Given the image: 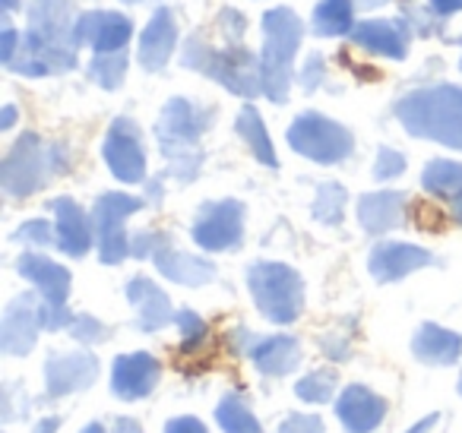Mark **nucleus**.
Wrapping results in <instances>:
<instances>
[{"mask_svg": "<svg viewBox=\"0 0 462 433\" xmlns=\"http://www.w3.org/2000/svg\"><path fill=\"white\" fill-rule=\"evenodd\" d=\"M77 16L70 0H32L29 4V29L20 39L10 70L20 77H51L77 67Z\"/></svg>", "mask_w": 462, "mask_h": 433, "instance_id": "f257e3e1", "label": "nucleus"}, {"mask_svg": "<svg viewBox=\"0 0 462 433\" xmlns=\"http://www.w3.org/2000/svg\"><path fill=\"white\" fill-rule=\"evenodd\" d=\"M212 111L199 108L190 98H168L155 121V140L168 161V174L180 184H190L203 168V149L199 140L209 130Z\"/></svg>", "mask_w": 462, "mask_h": 433, "instance_id": "f03ea898", "label": "nucleus"}, {"mask_svg": "<svg viewBox=\"0 0 462 433\" xmlns=\"http://www.w3.org/2000/svg\"><path fill=\"white\" fill-rule=\"evenodd\" d=\"M396 117L405 134L440 143L462 152V89L459 86H428L396 102Z\"/></svg>", "mask_w": 462, "mask_h": 433, "instance_id": "7ed1b4c3", "label": "nucleus"}, {"mask_svg": "<svg viewBox=\"0 0 462 433\" xmlns=\"http://www.w3.org/2000/svg\"><path fill=\"white\" fill-rule=\"evenodd\" d=\"M180 64L216 79L218 86H225L241 98L263 96V67L245 45H228L218 51L203 35H193L180 51Z\"/></svg>", "mask_w": 462, "mask_h": 433, "instance_id": "20e7f679", "label": "nucleus"}, {"mask_svg": "<svg viewBox=\"0 0 462 433\" xmlns=\"http://www.w3.org/2000/svg\"><path fill=\"white\" fill-rule=\"evenodd\" d=\"M301 39H304L301 16H295L291 7H276L263 16V54H260V67H263V96L273 105L289 102L291 64H295Z\"/></svg>", "mask_w": 462, "mask_h": 433, "instance_id": "39448f33", "label": "nucleus"}, {"mask_svg": "<svg viewBox=\"0 0 462 433\" xmlns=\"http://www.w3.org/2000/svg\"><path fill=\"white\" fill-rule=\"evenodd\" d=\"M67 171V149L42 143L35 134H23L0 165V184L10 197H32L51 178Z\"/></svg>", "mask_w": 462, "mask_h": 433, "instance_id": "423d86ee", "label": "nucleus"}, {"mask_svg": "<svg viewBox=\"0 0 462 433\" xmlns=\"http://www.w3.org/2000/svg\"><path fill=\"white\" fill-rule=\"evenodd\" d=\"M247 288L270 323L289 326L304 310V279L285 263H254L247 269Z\"/></svg>", "mask_w": 462, "mask_h": 433, "instance_id": "0eeeda50", "label": "nucleus"}, {"mask_svg": "<svg viewBox=\"0 0 462 433\" xmlns=\"http://www.w3.org/2000/svg\"><path fill=\"white\" fill-rule=\"evenodd\" d=\"M289 146L317 165H339L355 152V136L342 124L317 115V111H304L291 121Z\"/></svg>", "mask_w": 462, "mask_h": 433, "instance_id": "6e6552de", "label": "nucleus"}, {"mask_svg": "<svg viewBox=\"0 0 462 433\" xmlns=\"http://www.w3.org/2000/svg\"><path fill=\"white\" fill-rule=\"evenodd\" d=\"M143 209L140 197H130V193H102L92 206V228H96V247L98 260L117 266V263L127 260L130 241L124 222H127L134 212Z\"/></svg>", "mask_w": 462, "mask_h": 433, "instance_id": "1a4fd4ad", "label": "nucleus"}, {"mask_svg": "<svg viewBox=\"0 0 462 433\" xmlns=\"http://www.w3.org/2000/svg\"><path fill=\"white\" fill-rule=\"evenodd\" d=\"M193 244L206 253L238 250L245 241V206L238 199H216L203 203L193 218Z\"/></svg>", "mask_w": 462, "mask_h": 433, "instance_id": "9d476101", "label": "nucleus"}, {"mask_svg": "<svg viewBox=\"0 0 462 433\" xmlns=\"http://www.w3.org/2000/svg\"><path fill=\"white\" fill-rule=\"evenodd\" d=\"M105 165L111 168L117 180L124 184H140L146 178V152H143V136L140 127H136L130 117H117L108 127V136H105Z\"/></svg>", "mask_w": 462, "mask_h": 433, "instance_id": "9b49d317", "label": "nucleus"}, {"mask_svg": "<svg viewBox=\"0 0 462 433\" xmlns=\"http://www.w3.org/2000/svg\"><path fill=\"white\" fill-rule=\"evenodd\" d=\"M98 361L89 351H51L45 361V395L64 399V395L83 392L96 382Z\"/></svg>", "mask_w": 462, "mask_h": 433, "instance_id": "f8f14e48", "label": "nucleus"}, {"mask_svg": "<svg viewBox=\"0 0 462 433\" xmlns=\"http://www.w3.org/2000/svg\"><path fill=\"white\" fill-rule=\"evenodd\" d=\"M42 332V300L35 294H20L7 304L0 319V351L23 357L35 348Z\"/></svg>", "mask_w": 462, "mask_h": 433, "instance_id": "ddd939ff", "label": "nucleus"}, {"mask_svg": "<svg viewBox=\"0 0 462 433\" xmlns=\"http://www.w3.org/2000/svg\"><path fill=\"white\" fill-rule=\"evenodd\" d=\"M130 35H134V23L127 16L115 14V10H89L77 20L73 39L79 45H89L96 54H117L127 48Z\"/></svg>", "mask_w": 462, "mask_h": 433, "instance_id": "4468645a", "label": "nucleus"}, {"mask_svg": "<svg viewBox=\"0 0 462 433\" xmlns=\"http://www.w3.org/2000/svg\"><path fill=\"white\" fill-rule=\"evenodd\" d=\"M162 364L159 357H152L149 351H130V355L115 357L111 367V392L121 401H136L152 395V389L159 386Z\"/></svg>", "mask_w": 462, "mask_h": 433, "instance_id": "2eb2a0df", "label": "nucleus"}, {"mask_svg": "<svg viewBox=\"0 0 462 433\" xmlns=\"http://www.w3.org/2000/svg\"><path fill=\"white\" fill-rule=\"evenodd\" d=\"M424 266H434V253L424 247H415V244L383 241L371 250V256H367V269H371L374 281H380V285L399 281Z\"/></svg>", "mask_w": 462, "mask_h": 433, "instance_id": "dca6fc26", "label": "nucleus"}, {"mask_svg": "<svg viewBox=\"0 0 462 433\" xmlns=\"http://www.w3.org/2000/svg\"><path fill=\"white\" fill-rule=\"evenodd\" d=\"M336 414L348 433H374L386 418V399L355 382V386L342 389L339 401H336Z\"/></svg>", "mask_w": 462, "mask_h": 433, "instance_id": "f3484780", "label": "nucleus"}, {"mask_svg": "<svg viewBox=\"0 0 462 433\" xmlns=\"http://www.w3.org/2000/svg\"><path fill=\"white\" fill-rule=\"evenodd\" d=\"M48 209L58 218V222H54V228H58V247L64 250L67 256H73V260L89 253L92 241H96V228H92L83 206L70 197H58L48 203Z\"/></svg>", "mask_w": 462, "mask_h": 433, "instance_id": "a211bd4d", "label": "nucleus"}, {"mask_svg": "<svg viewBox=\"0 0 462 433\" xmlns=\"http://www.w3.org/2000/svg\"><path fill=\"white\" fill-rule=\"evenodd\" d=\"M352 41L380 58L402 60L409 54L411 29L405 20H367L352 29Z\"/></svg>", "mask_w": 462, "mask_h": 433, "instance_id": "6ab92c4d", "label": "nucleus"}, {"mask_svg": "<svg viewBox=\"0 0 462 433\" xmlns=\"http://www.w3.org/2000/svg\"><path fill=\"white\" fill-rule=\"evenodd\" d=\"M127 300L136 310V329L140 332H159V329H165L168 323L178 319V313H174L168 294L162 291L152 279H143V275L130 279L127 281Z\"/></svg>", "mask_w": 462, "mask_h": 433, "instance_id": "aec40b11", "label": "nucleus"}, {"mask_svg": "<svg viewBox=\"0 0 462 433\" xmlns=\"http://www.w3.org/2000/svg\"><path fill=\"white\" fill-rule=\"evenodd\" d=\"M174 48H178V23H174L171 10L159 7L140 35V64L146 67L149 73L165 70Z\"/></svg>", "mask_w": 462, "mask_h": 433, "instance_id": "412c9836", "label": "nucleus"}, {"mask_svg": "<svg viewBox=\"0 0 462 433\" xmlns=\"http://www.w3.org/2000/svg\"><path fill=\"white\" fill-rule=\"evenodd\" d=\"M23 279H29L35 285V291L42 294V300L48 304H67V294H70V272H67L60 263L48 260L39 253H23L16 260Z\"/></svg>", "mask_w": 462, "mask_h": 433, "instance_id": "4be33fe9", "label": "nucleus"}, {"mask_svg": "<svg viewBox=\"0 0 462 433\" xmlns=\"http://www.w3.org/2000/svg\"><path fill=\"white\" fill-rule=\"evenodd\" d=\"M247 357L263 376H285L301 364V342L295 336H266L247 348Z\"/></svg>", "mask_w": 462, "mask_h": 433, "instance_id": "5701e85b", "label": "nucleus"}, {"mask_svg": "<svg viewBox=\"0 0 462 433\" xmlns=\"http://www.w3.org/2000/svg\"><path fill=\"white\" fill-rule=\"evenodd\" d=\"M405 218V193L399 190H380L365 193L358 199V222L367 235H386L399 228Z\"/></svg>", "mask_w": 462, "mask_h": 433, "instance_id": "b1692460", "label": "nucleus"}, {"mask_svg": "<svg viewBox=\"0 0 462 433\" xmlns=\"http://www.w3.org/2000/svg\"><path fill=\"white\" fill-rule=\"evenodd\" d=\"M411 355L430 367H449L462 357V336L437 323H424L411 338Z\"/></svg>", "mask_w": 462, "mask_h": 433, "instance_id": "393cba45", "label": "nucleus"}, {"mask_svg": "<svg viewBox=\"0 0 462 433\" xmlns=\"http://www.w3.org/2000/svg\"><path fill=\"white\" fill-rule=\"evenodd\" d=\"M152 263L168 281H178V285L187 288H203L216 279V266L209 260H199V256H190L184 250H174L171 244H165L152 256Z\"/></svg>", "mask_w": 462, "mask_h": 433, "instance_id": "a878e982", "label": "nucleus"}, {"mask_svg": "<svg viewBox=\"0 0 462 433\" xmlns=\"http://www.w3.org/2000/svg\"><path fill=\"white\" fill-rule=\"evenodd\" d=\"M235 130H238V136L247 143V149L254 152V159L263 161L266 168H276L279 165L276 149H273L270 134H266V127H263V117H260V111L254 108V105H245V108L238 111Z\"/></svg>", "mask_w": 462, "mask_h": 433, "instance_id": "bb28decb", "label": "nucleus"}, {"mask_svg": "<svg viewBox=\"0 0 462 433\" xmlns=\"http://www.w3.org/2000/svg\"><path fill=\"white\" fill-rule=\"evenodd\" d=\"M421 184L428 193L443 199H459L462 197V165L459 161H449V159H434L424 165L421 171Z\"/></svg>", "mask_w": 462, "mask_h": 433, "instance_id": "cd10ccee", "label": "nucleus"}, {"mask_svg": "<svg viewBox=\"0 0 462 433\" xmlns=\"http://www.w3.org/2000/svg\"><path fill=\"white\" fill-rule=\"evenodd\" d=\"M216 420L225 433H263L257 414L251 411V405L245 401V395H238V392H228V395L218 399Z\"/></svg>", "mask_w": 462, "mask_h": 433, "instance_id": "c85d7f7f", "label": "nucleus"}, {"mask_svg": "<svg viewBox=\"0 0 462 433\" xmlns=\"http://www.w3.org/2000/svg\"><path fill=\"white\" fill-rule=\"evenodd\" d=\"M355 29V7L352 0H320L314 10V32L323 39H336V35H352Z\"/></svg>", "mask_w": 462, "mask_h": 433, "instance_id": "c756f323", "label": "nucleus"}, {"mask_svg": "<svg viewBox=\"0 0 462 433\" xmlns=\"http://www.w3.org/2000/svg\"><path fill=\"white\" fill-rule=\"evenodd\" d=\"M346 203H348V193L342 184L336 180H327V184L317 187V199H314V218L320 225H342L346 218Z\"/></svg>", "mask_w": 462, "mask_h": 433, "instance_id": "7c9ffc66", "label": "nucleus"}, {"mask_svg": "<svg viewBox=\"0 0 462 433\" xmlns=\"http://www.w3.org/2000/svg\"><path fill=\"white\" fill-rule=\"evenodd\" d=\"M336 386H339V376L333 370H310L308 376L295 382V395L310 405H327L336 395Z\"/></svg>", "mask_w": 462, "mask_h": 433, "instance_id": "2f4dec72", "label": "nucleus"}, {"mask_svg": "<svg viewBox=\"0 0 462 433\" xmlns=\"http://www.w3.org/2000/svg\"><path fill=\"white\" fill-rule=\"evenodd\" d=\"M124 73H127V54H96L89 64V79L102 89L115 92L124 83Z\"/></svg>", "mask_w": 462, "mask_h": 433, "instance_id": "473e14b6", "label": "nucleus"}, {"mask_svg": "<svg viewBox=\"0 0 462 433\" xmlns=\"http://www.w3.org/2000/svg\"><path fill=\"white\" fill-rule=\"evenodd\" d=\"M178 332H180V351H197L199 345L206 342V323L203 317H197L193 310H187V307H180L178 310Z\"/></svg>", "mask_w": 462, "mask_h": 433, "instance_id": "72a5a7b5", "label": "nucleus"}, {"mask_svg": "<svg viewBox=\"0 0 462 433\" xmlns=\"http://www.w3.org/2000/svg\"><path fill=\"white\" fill-rule=\"evenodd\" d=\"M70 336L77 338L79 345H98V342H108L111 329L102 319L89 317V313H77V319H73V326H70Z\"/></svg>", "mask_w": 462, "mask_h": 433, "instance_id": "f704fd0d", "label": "nucleus"}, {"mask_svg": "<svg viewBox=\"0 0 462 433\" xmlns=\"http://www.w3.org/2000/svg\"><path fill=\"white\" fill-rule=\"evenodd\" d=\"M14 241L20 244H32V247H48V244H58V228H51L48 222L35 218V222H26L16 228Z\"/></svg>", "mask_w": 462, "mask_h": 433, "instance_id": "c9c22d12", "label": "nucleus"}, {"mask_svg": "<svg viewBox=\"0 0 462 433\" xmlns=\"http://www.w3.org/2000/svg\"><path fill=\"white\" fill-rule=\"evenodd\" d=\"M405 171V155L396 152L390 146H380L377 152V161H374V178L377 180H393Z\"/></svg>", "mask_w": 462, "mask_h": 433, "instance_id": "e433bc0d", "label": "nucleus"}, {"mask_svg": "<svg viewBox=\"0 0 462 433\" xmlns=\"http://www.w3.org/2000/svg\"><path fill=\"white\" fill-rule=\"evenodd\" d=\"M165 244H168V235H162V231H136L134 241H130V256H136V260H152Z\"/></svg>", "mask_w": 462, "mask_h": 433, "instance_id": "4c0bfd02", "label": "nucleus"}, {"mask_svg": "<svg viewBox=\"0 0 462 433\" xmlns=\"http://www.w3.org/2000/svg\"><path fill=\"white\" fill-rule=\"evenodd\" d=\"M73 319H77V313L67 310V304H48V300H42V329H70Z\"/></svg>", "mask_w": 462, "mask_h": 433, "instance_id": "58836bf2", "label": "nucleus"}, {"mask_svg": "<svg viewBox=\"0 0 462 433\" xmlns=\"http://www.w3.org/2000/svg\"><path fill=\"white\" fill-rule=\"evenodd\" d=\"M276 433H323V420L317 414H289Z\"/></svg>", "mask_w": 462, "mask_h": 433, "instance_id": "ea45409f", "label": "nucleus"}, {"mask_svg": "<svg viewBox=\"0 0 462 433\" xmlns=\"http://www.w3.org/2000/svg\"><path fill=\"white\" fill-rule=\"evenodd\" d=\"M323 77H327V67H323V54H310V58L304 60L301 73H298V79H301L304 92H314L317 86L323 83Z\"/></svg>", "mask_w": 462, "mask_h": 433, "instance_id": "a19ab883", "label": "nucleus"}, {"mask_svg": "<svg viewBox=\"0 0 462 433\" xmlns=\"http://www.w3.org/2000/svg\"><path fill=\"white\" fill-rule=\"evenodd\" d=\"M16 51H20V35H16V29L10 26V20L4 16V29H0V60H4V67L14 64Z\"/></svg>", "mask_w": 462, "mask_h": 433, "instance_id": "79ce46f5", "label": "nucleus"}, {"mask_svg": "<svg viewBox=\"0 0 462 433\" xmlns=\"http://www.w3.org/2000/svg\"><path fill=\"white\" fill-rule=\"evenodd\" d=\"M323 351L329 355V361L348 357V336H342V332H327V336H323Z\"/></svg>", "mask_w": 462, "mask_h": 433, "instance_id": "37998d69", "label": "nucleus"}, {"mask_svg": "<svg viewBox=\"0 0 462 433\" xmlns=\"http://www.w3.org/2000/svg\"><path fill=\"white\" fill-rule=\"evenodd\" d=\"M165 433H209L206 424L199 418H190V414H180V418H171L165 424Z\"/></svg>", "mask_w": 462, "mask_h": 433, "instance_id": "c03bdc74", "label": "nucleus"}, {"mask_svg": "<svg viewBox=\"0 0 462 433\" xmlns=\"http://www.w3.org/2000/svg\"><path fill=\"white\" fill-rule=\"evenodd\" d=\"M428 4L437 16H449V14H459L462 10V0H428Z\"/></svg>", "mask_w": 462, "mask_h": 433, "instance_id": "a18cd8bd", "label": "nucleus"}, {"mask_svg": "<svg viewBox=\"0 0 462 433\" xmlns=\"http://www.w3.org/2000/svg\"><path fill=\"white\" fill-rule=\"evenodd\" d=\"M111 433H143V427L136 424L134 418H115V424H111Z\"/></svg>", "mask_w": 462, "mask_h": 433, "instance_id": "49530a36", "label": "nucleus"}, {"mask_svg": "<svg viewBox=\"0 0 462 433\" xmlns=\"http://www.w3.org/2000/svg\"><path fill=\"white\" fill-rule=\"evenodd\" d=\"M437 420H440V414H430V418H421V420H418V424H411L405 433H434Z\"/></svg>", "mask_w": 462, "mask_h": 433, "instance_id": "de8ad7c7", "label": "nucleus"}, {"mask_svg": "<svg viewBox=\"0 0 462 433\" xmlns=\"http://www.w3.org/2000/svg\"><path fill=\"white\" fill-rule=\"evenodd\" d=\"M58 427H60V418H45L35 424L32 433H58Z\"/></svg>", "mask_w": 462, "mask_h": 433, "instance_id": "09e8293b", "label": "nucleus"}, {"mask_svg": "<svg viewBox=\"0 0 462 433\" xmlns=\"http://www.w3.org/2000/svg\"><path fill=\"white\" fill-rule=\"evenodd\" d=\"M16 124V108L14 105H7V108H4V115H0V130H10Z\"/></svg>", "mask_w": 462, "mask_h": 433, "instance_id": "8fccbe9b", "label": "nucleus"}, {"mask_svg": "<svg viewBox=\"0 0 462 433\" xmlns=\"http://www.w3.org/2000/svg\"><path fill=\"white\" fill-rule=\"evenodd\" d=\"M390 0H352L355 10H377V7H386Z\"/></svg>", "mask_w": 462, "mask_h": 433, "instance_id": "3c124183", "label": "nucleus"}, {"mask_svg": "<svg viewBox=\"0 0 462 433\" xmlns=\"http://www.w3.org/2000/svg\"><path fill=\"white\" fill-rule=\"evenodd\" d=\"M79 433H108V430H105V427H102V424H98V420H96V424H86V427H83V430H79Z\"/></svg>", "mask_w": 462, "mask_h": 433, "instance_id": "603ef678", "label": "nucleus"}, {"mask_svg": "<svg viewBox=\"0 0 462 433\" xmlns=\"http://www.w3.org/2000/svg\"><path fill=\"white\" fill-rule=\"evenodd\" d=\"M453 218H456V222L462 225V197H459V199H456V203H453Z\"/></svg>", "mask_w": 462, "mask_h": 433, "instance_id": "864d4df0", "label": "nucleus"}, {"mask_svg": "<svg viewBox=\"0 0 462 433\" xmlns=\"http://www.w3.org/2000/svg\"><path fill=\"white\" fill-rule=\"evenodd\" d=\"M16 7V0H4V16H10V10Z\"/></svg>", "mask_w": 462, "mask_h": 433, "instance_id": "5fc2aeb1", "label": "nucleus"}, {"mask_svg": "<svg viewBox=\"0 0 462 433\" xmlns=\"http://www.w3.org/2000/svg\"><path fill=\"white\" fill-rule=\"evenodd\" d=\"M124 4H140V0H124Z\"/></svg>", "mask_w": 462, "mask_h": 433, "instance_id": "6e6d98bb", "label": "nucleus"}, {"mask_svg": "<svg viewBox=\"0 0 462 433\" xmlns=\"http://www.w3.org/2000/svg\"><path fill=\"white\" fill-rule=\"evenodd\" d=\"M459 392H462V376H459Z\"/></svg>", "mask_w": 462, "mask_h": 433, "instance_id": "4d7b16f0", "label": "nucleus"}, {"mask_svg": "<svg viewBox=\"0 0 462 433\" xmlns=\"http://www.w3.org/2000/svg\"><path fill=\"white\" fill-rule=\"evenodd\" d=\"M459 70H462V60H459Z\"/></svg>", "mask_w": 462, "mask_h": 433, "instance_id": "13d9d810", "label": "nucleus"}]
</instances>
